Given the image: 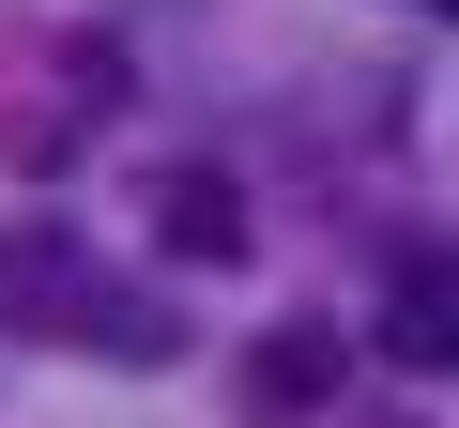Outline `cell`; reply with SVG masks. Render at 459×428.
Listing matches in <instances>:
<instances>
[{
  "label": "cell",
  "mask_w": 459,
  "mask_h": 428,
  "mask_svg": "<svg viewBox=\"0 0 459 428\" xmlns=\"http://www.w3.org/2000/svg\"><path fill=\"white\" fill-rule=\"evenodd\" d=\"M413 16H444V31H459V0H413Z\"/></svg>",
  "instance_id": "cell-6"
},
{
  "label": "cell",
  "mask_w": 459,
  "mask_h": 428,
  "mask_svg": "<svg viewBox=\"0 0 459 428\" xmlns=\"http://www.w3.org/2000/svg\"><path fill=\"white\" fill-rule=\"evenodd\" d=\"M352 428H398V413H352Z\"/></svg>",
  "instance_id": "cell-7"
},
{
  "label": "cell",
  "mask_w": 459,
  "mask_h": 428,
  "mask_svg": "<svg viewBox=\"0 0 459 428\" xmlns=\"http://www.w3.org/2000/svg\"><path fill=\"white\" fill-rule=\"evenodd\" d=\"M92 352H108V367H169V352H184L169 291H108V306H92Z\"/></svg>",
  "instance_id": "cell-5"
},
{
  "label": "cell",
  "mask_w": 459,
  "mask_h": 428,
  "mask_svg": "<svg viewBox=\"0 0 459 428\" xmlns=\"http://www.w3.org/2000/svg\"><path fill=\"white\" fill-rule=\"evenodd\" d=\"M153 245L169 261H246V184L230 168H153Z\"/></svg>",
  "instance_id": "cell-4"
},
{
  "label": "cell",
  "mask_w": 459,
  "mask_h": 428,
  "mask_svg": "<svg viewBox=\"0 0 459 428\" xmlns=\"http://www.w3.org/2000/svg\"><path fill=\"white\" fill-rule=\"evenodd\" d=\"M92 306H108L92 245L62 214H16V230H0V337H92Z\"/></svg>",
  "instance_id": "cell-1"
},
{
  "label": "cell",
  "mask_w": 459,
  "mask_h": 428,
  "mask_svg": "<svg viewBox=\"0 0 459 428\" xmlns=\"http://www.w3.org/2000/svg\"><path fill=\"white\" fill-rule=\"evenodd\" d=\"M337 367H352L337 321H261L246 352H230V413H246V428H322L337 413Z\"/></svg>",
  "instance_id": "cell-2"
},
{
  "label": "cell",
  "mask_w": 459,
  "mask_h": 428,
  "mask_svg": "<svg viewBox=\"0 0 459 428\" xmlns=\"http://www.w3.org/2000/svg\"><path fill=\"white\" fill-rule=\"evenodd\" d=\"M398 367H459V245H398L383 261V321H368Z\"/></svg>",
  "instance_id": "cell-3"
}]
</instances>
